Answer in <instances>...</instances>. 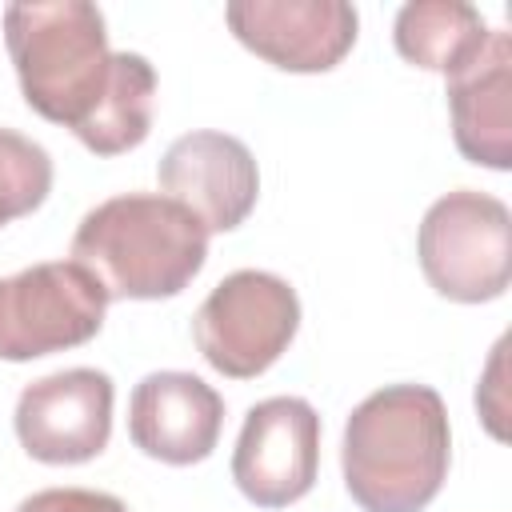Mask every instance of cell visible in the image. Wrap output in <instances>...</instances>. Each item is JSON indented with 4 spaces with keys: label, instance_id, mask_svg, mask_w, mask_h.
<instances>
[{
    "label": "cell",
    "instance_id": "6da1fadb",
    "mask_svg": "<svg viewBox=\"0 0 512 512\" xmlns=\"http://www.w3.org/2000/svg\"><path fill=\"white\" fill-rule=\"evenodd\" d=\"M448 460V408L428 384H384L344 424V488L364 512H424L448 480Z\"/></svg>",
    "mask_w": 512,
    "mask_h": 512
},
{
    "label": "cell",
    "instance_id": "7a4b0ae2",
    "mask_svg": "<svg viewBox=\"0 0 512 512\" xmlns=\"http://www.w3.org/2000/svg\"><path fill=\"white\" fill-rule=\"evenodd\" d=\"M72 260L100 280L108 300H168L200 276L208 232L160 192H124L84 212Z\"/></svg>",
    "mask_w": 512,
    "mask_h": 512
},
{
    "label": "cell",
    "instance_id": "3957f363",
    "mask_svg": "<svg viewBox=\"0 0 512 512\" xmlns=\"http://www.w3.org/2000/svg\"><path fill=\"white\" fill-rule=\"evenodd\" d=\"M4 48L28 108L72 136L108 96L116 52L96 4L84 0H20L4 8Z\"/></svg>",
    "mask_w": 512,
    "mask_h": 512
},
{
    "label": "cell",
    "instance_id": "277c9868",
    "mask_svg": "<svg viewBox=\"0 0 512 512\" xmlns=\"http://www.w3.org/2000/svg\"><path fill=\"white\" fill-rule=\"evenodd\" d=\"M428 284L456 304H488L512 280V212L504 200L456 188L440 196L416 232Z\"/></svg>",
    "mask_w": 512,
    "mask_h": 512
},
{
    "label": "cell",
    "instance_id": "5b68a950",
    "mask_svg": "<svg viewBox=\"0 0 512 512\" xmlns=\"http://www.w3.org/2000/svg\"><path fill=\"white\" fill-rule=\"evenodd\" d=\"M300 328L296 288L260 268L224 276L192 316V340L208 368L228 380H252L268 372Z\"/></svg>",
    "mask_w": 512,
    "mask_h": 512
},
{
    "label": "cell",
    "instance_id": "8992f818",
    "mask_svg": "<svg viewBox=\"0 0 512 512\" xmlns=\"http://www.w3.org/2000/svg\"><path fill=\"white\" fill-rule=\"evenodd\" d=\"M108 292L76 260H44L0 280V360L24 364L88 344L104 328Z\"/></svg>",
    "mask_w": 512,
    "mask_h": 512
},
{
    "label": "cell",
    "instance_id": "52a82bcc",
    "mask_svg": "<svg viewBox=\"0 0 512 512\" xmlns=\"http://www.w3.org/2000/svg\"><path fill=\"white\" fill-rule=\"evenodd\" d=\"M320 472V416L300 396H268L248 408L232 480L256 508H288L304 500Z\"/></svg>",
    "mask_w": 512,
    "mask_h": 512
},
{
    "label": "cell",
    "instance_id": "ba28073f",
    "mask_svg": "<svg viewBox=\"0 0 512 512\" xmlns=\"http://www.w3.org/2000/svg\"><path fill=\"white\" fill-rule=\"evenodd\" d=\"M112 376L100 368H60L32 380L12 412L20 448L40 464H84L112 436Z\"/></svg>",
    "mask_w": 512,
    "mask_h": 512
},
{
    "label": "cell",
    "instance_id": "9c48e42d",
    "mask_svg": "<svg viewBox=\"0 0 512 512\" xmlns=\"http://www.w3.org/2000/svg\"><path fill=\"white\" fill-rule=\"evenodd\" d=\"M232 36L280 72H332L356 44L360 16L344 0H232Z\"/></svg>",
    "mask_w": 512,
    "mask_h": 512
},
{
    "label": "cell",
    "instance_id": "30bf717a",
    "mask_svg": "<svg viewBox=\"0 0 512 512\" xmlns=\"http://www.w3.org/2000/svg\"><path fill=\"white\" fill-rule=\"evenodd\" d=\"M156 176L164 196L184 204L208 236L240 228L260 196V168L248 144L212 128L176 136L160 156Z\"/></svg>",
    "mask_w": 512,
    "mask_h": 512
},
{
    "label": "cell",
    "instance_id": "8fae6325",
    "mask_svg": "<svg viewBox=\"0 0 512 512\" xmlns=\"http://www.w3.org/2000/svg\"><path fill=\"white\" fill-rule=\"evenodd\" d=\"M224 428V396L192 372H148L128 396V440L172 468L212 456Z\"/></svg>",
    "mask_w": 512,
    "mask_h": 512
},
{
    "label": "cell",
    "instance_id": "7c38bea8",
    "mask_svg": "<svg viewBox=\"0 0 512 512\" xmlns=\"http://www.w3.org/2000/svg\"><path fill=\"white\" fill-rule=\"evenodd\" d=\"M452 140L468 164L512 168V40L492 28L484 52L448 80Z\"/></svg>",
    "mask_w": 512,
    "mask_h": 512
},
{
    "label": "cell",
    "instance_id": "4fadbf2b",
    "mask_svg": "<svg viewBox=\"0 0 512 512\" xmlns=\"http://www.w3.org/2000/svg\"><path fill=\"white\" fill-rule=\"evenodd\" d=\"M488 36L492 28L464 0H412L392 24L396 52L424 72H440L444 80L464 72L484 52Z\"/></svg>",
    "mask_w": 512,
    "mask_h": 512
},
{
    "label": "cell",
    "instance_id": "5bb4252c",
    "mask_svg": "<svg viewBox=\"0 0 512 512\" xmlns=\"http://www.w3.org/2000/svg\"><path fill=\"white\" fill-rule=\"evenodd\" d=\"M156 112V68L140 52H116L112 84L96 116L76 132L92 156H120L148 140Z\"/></svg>",
    "mask_w": 512,
    "mask_h": 512
},
{
    "label": "cell",
    "instance_id": "9a60e30c",
    "mask_svg": "<svg viewBox=\"0 0 512 512\" xmlns=\"http://www.w3.org/2000/svg\"><path fill=\"white\" fill-rule=\"evenodd\" d=\"M52 192V156L24 132L0 128V228L36 212Z\"/></svg>",
    "mask_w": 512,
    "mask_h": 512
},
{
    "label": "cell",
    "instance_id": "2e32d148",
    "mask_svg": "<svg viewBox=\"0 0 512 512\" xmlns=\"http://www.w3.org/2000/svg\"><path fill=\"white\" fill-rule=\"evenodd\" d=\"M16 512H128V504L96 488H44L24 496Z\"/></svg>",
    "mask_w": 512,
    "mask_h": 512
}]
</instances>
